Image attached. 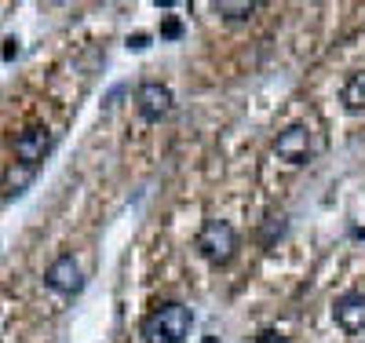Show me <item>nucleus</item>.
Instances as JSON below:
<instances>
[{
    "mask_svg": "<svg viewBox=\"0 0 365 343\" xmlns=\"http://www.w3.org/2000/svg\"><path fill=\"white\" fill-rule=\"evenodd\" d=\"M190 325H194L190 307L168 300V303H158V307L143 318L139 336H143V343H187Z\"/></svg>",
    "mask_w": 365,
    "mask_h": 343,
    "instance_id": "nucleus-1",
    "label": "nucleus"
},
{
    "mask_svg": "<svg viewBox=\"0 0 365 343\" xmlns=\"http://www.w3.org/2000/svg\"><path fill=\"white\" fill-rule=\"evenodd\" d=\"M194 248L201 252L205 263L212 267H227L237 252V230L227 223V220H205L197 237H194Z\"/></svg>",
    "mask_w": 365,
    "mask_h": 343,
    "instance_id": "nucleus-2",
    "label": "nucleus"
},
{
    "mask_svg": "<svg viewBox=\"0 0 365 343\" xmlns=\"http://www.w3.org/2000/svg\"><path fill=\"white\" fill-rule=\"evenodd\" d=\"M135 110L143 121L150 124H161L172 110H175V96H172V88L161 84V81H143L135 88Z\"/></svg>",
    "mask_w": 365,
    "mask_h": 343,
    "instance_id": "nucleus-3",
    "label": "nucleus"
},
{
    "mask_svg": "<svg viewBox=\"0 0 365 343\" xmlns=\"http://www.w3.org/2000/svg\"><path fill=\"white\" fill-rule=\"evenodd\" d=\"M274 153H278L285 165H292V168L307 165L311 153H314V135H311V128H307V124H289V128L278 132V139H274Z\"/></svg>",
    "mask_w": 365,
    "mask_h": 343,
    "instance_id": "nucleus-4",
    "label": "nucleus"
},
{
    "mask_svg": "<svg viewBox=\"0 0 365 343\" xmlns=\"http://www.w3.org/2000/svg\"><path fill=\"white\" fill-rule=\"evenodd\" d=\"M44 285H48L51 292H58V296H77V292L84 289V274H81L77 260H73L70 252L55 256L51 267L44 270Z\"/></svg>",
    "mask_w": 365,
    "mask_h": 343,
    "instance_id": "nucleus-5",
    "label": "nucleus"
},
{
    "mask_svg": "<svg viewBox=\"0 0 365 343\" xmlns=\"http://www.w3.org/2000/svg\"><path fill=\"white\" fill-rule=\"evenodd\" d=\"M51 132L41 128V124H34V128H26L15 135V158L19 165H29V168H37L44 158H48V150H51Z\"/></svg>",
    "mask_w": 365,
    "mask_h": 343,
    "instance_id": "nucleus-6",
    "label": "nucleus"
},
{
    "mask_svg": "<svg viewBox=\"0 0 365 343\" xmlns=\"http://www.w3.org/2000/svg\"><path fill=\"white\" fill-rule=\"evenodd\" d=\"M332 318L344 332H365V292H344L332 303Z\"/></svg>",
    "mask_w": 365,
    "mask_h": 343,
    "instance_id": "nucleus-7",
    "label": "nucleus"
},
{
    "mask_svg": "<svg viewBox=\"0 0 365 343\" xmlns=\"http://www.w3.org/2000/svg\"><path fill=\"white\" fill-rule=\"evenodd\" d=\"M340 103H344V110H351V113H361V110H365V73H351V77L344 81Z\"/></svg>",
    "mask_w": 365,
    "mask_h": 343,
    "instance_id": "nucleus-8",
    "label": "nucleus"
},
{
    "mask_svg": "<svg viewBox=\"0 0 365 343\" xmlns=\"http://www.w3.org/2000/svg\"><path fill=\"white\" fill-rule=\"evenodd\" d=\"M256 8H259L256 0H216V15H223L227 22H245L252 19Z\"/></svg>",
    "mask_w": 365,
    "mask_h": 343,
    "instance_id": "nucleus-9",
    "label": "nucleus"
},
{
    "mask_svg": "<svg viewBox=\"0 0 365 343\" xmlns=\"http://www.w3.org/2000/svg\"><path fill=\"white\" fill-rule=\"evenodd\" d=\"M34 175H37V168H29V165H19V161H15V168L4 175V194H8V198L22 194L26 186L34 183Z\"/></svg>",
    "mask_w": 365,
    "mask_h": 343,
    "instance_id": "nucleus-10",
    "label": "nucleus"
},
{
    "mask_svg": "<svg viewBox=\"0 0 365 343\" xmlns=\"http://www.w3.org/2000/svg\"><path fill=\"white\" fill-rule=\"evenodd\" d=\"M161 37H165V41H179V37H182V26H179V19H165V26H161Z\"/></svg>",
    "mask_w": 365,
    "mask_h": 343,
    "instance_id": "nucleus-11",
    "label": "nucleus"
},
{
    "mask_svg": "<svg viewBox=\"0 0 365 343\" xmlns=\"http://www.w3.org/2000/svg\"><path fill=\"white\" fill-rule=\"evenodd\" d=\"M256 343H285V332H278V329H263V332L256 336Z\"/></svg>",
    "mask_w": 365,
    "mask_h": 343,
    "instance_id": "nucleus-12",
    "label": "nucleus"
},
{
    "mask_svg": "<svg viewBox=\"0 0 365 343\" xmlns=\"http://www.w3.org/2000/svg\"><path fill=\"white\" fill-rule=\"evenodd\" d=\"M150 48V34H135L128 37V51H146Z\"/></svg>",
    "mask_w": 365,
    "mask_h": 343,
    "instance_id": "nucleus-13",
    "label": "nucleus"
},
{
    "mask_svg": "<svg viewBox=\"0 0 365 343\" xmlns=\"http://www.w3.org/2000/svg\"><path fill=\"white\" fill-rule=\"evenodd\" d=\"M11 55H19V41H8V48H4V58H11Z\"/></svg>",
    "mask_w": 365,
    "mask_h": 343,
    "instance_id": "nucleus-14",
    "label": "nucleus"
},
{
    "mask_svg": "<svg viewBox=\"0 0 365 343\" xmlns=\"http://www.w3.org/2000/svg\"><path fill=\"white\" fill-rule=\"evenodd\" d=\"M201 343H220V336H205Z\"/></svg>",
    "mask_w": 365,
    "mask_h": 343,
    "instance_id": "nucleus-15",
    "label": "nucleus"
}]
</instances>
